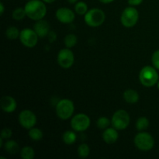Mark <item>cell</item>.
<instances>
[{
  "mask_svg": "<svg viewBox=\"0 0 159 159\" xmlns=\"http://www.w3.org/2000/svg\"><path fill=\"white\" fill-rule=\"evenodd\" d=\"M25 16H26V14L24 8H16L12 12V17L15 20H22Z\"/></svg>",
  "mask_w": 159,
  "mask_h": 159,
  "instance_id": "484cf974",
  "label": "cell"
},
{
  "mask_svg": "<svg viewBox=\"0 0 159 159\" xmlns=\"http://www.w3.org/2000/svg\"><path fill=\"white\" fill-rule=\"evenodd\" d=\"M130 122L129 113L124 110H118L113 113L111 119V124L117 130H123L127 128Z\"/></svg>",
  "mask_w": 159,
  "mask_h": 159,
  "instance_id": "52a82bcc",
  "label": "cell"
},
{
  "mask_svg": "<svg viewBox=\"0 0 159 159\" xmlns=\"http://www.w3.org/2000/svg\"><path fill=\"white\" fill-rule=\"evenodd\" d=\"M119 138L118 131L114 127H108L105 129L102 133V139L107 144H114Z\"/></svg>",
  "mask_w": 159,
  "mask_h": 159,
  "instance_id": "9a60e30c",
  "label": "cell"
},
{
  "mask_svg": "<svg viewBox=\"0 0 159 159\" xmlns=\"http://www.w3.org/2000/svg\"><path fill=\"white\" fill-rule=\"evenodd\" d=\"M124 99L129 104H134L137 103L139 100V94L138 92L132 89H128L126 91H124Z\"/></svg>",
  "mask_w": 159,
  "mask_h": 159,
  "instance_id": "2e32d148",
  "label": "cell"
},
{
  "mask_svg": "<svg viewBox=\"0 0 159 159\" xmlns=\"http://www.w3.org/2000/svg\"><path fill=\"white\" fill-rule=\"evenodd\" d=\"M111 124V120L108 119L106 116H101L96 121V126L98 128L101 130H105V129L110 127V125Z\"/></svg>",
  "mask_w": 159,
  "mask_h": 159,
  "instance_id": "4316f807",
  "label": "cell"
},
{
  "mask_svg": "<svg viewBox=\"0 0 159 159\" xmlns=\"http://www.w3.org/2000/svg\"><path fill=\"white\" fill-rule=\"evenodd\" d=\"M5 34H6V37L9 40H16L20 37V31L17 27L12 26L6 29Z\"/></svg>",
  "mask_w": 159,
  "mask_h": 159,
  "instance_id": "ffe728a7",
  "label": "cell"
},
{
  "mask_svg": "<svg viewBox=\"0 0 159 159\" xmlns=\"http://www.w3.org/2000/svg\"><path fill=\"white\" fill-rule=\"evenodd\" d=\"M68 1V2H69L70 4H75V3H77L78 2H79V0H67Z\"/></svg>",
  "mask_w": 159,
  "mask_h": 159,
  "instance_id": "e575fe53",
  "label": "cell"
},
{
  "mask_svg": "<svg viewBox=\"0 0 159 159\" xmlns=\"http://www.w3.org/2000/svg\"><path fill=\"white\" fill-rule=\"evenodd\" d=\"M4 11H5L4 5H3L2 2H0V14H1V15H3Z\"/></svg>",
  "mask_w": 159,
  "mask_h": 159,
  "instance_id": "1f68e13d",
  "label": "cell"
},
{
  "mask_svg": "<svg viewBox=\"0 0 159 159\" xmlns=\"http://www.w3.org/2000/svg\"><path fill=\"white\" fill-rule=\"evenodd\" d=\"M48 37L49 41L51 42V43H53V42L57 39V34H56L54 31H50V33L48 35Z\"/></svg>",
  "mask_w": 159,
  "mask_h": 159,
  "instance_id": "f546056e",
  "label": "cell"
},
{
  "mask_svg": "<svg viewBox=\"0 0 159 159\" xmlns=\"http://www.w3.org/2000/svg\"><path fill=\"white\" fill-rule=\"evenodd\" d=\"M139 80L141 83L145 87H153L158 84L159 81L158 73L155 67L144 66L141 68L139 73Z\"/></svg>",
  "mask_w": 159,
  "mask_h": 159,
  "instance_id": "7a4b0ae2",
  "label": "cell"
},
{
  "mask_svg": "<svg viewBox=\"0 0 159 159\" xmlns=\"http://www.w3.org/2000/svg\"><path fill=\"white\" fill-rule=\"evenodd\" d=\"M88 6L85 2L79 1L75 4V12L81 16H85V14L88 12Z\"/></svg>",
  "mask_w": 159,
  "mask_h": 159,
  "instance_id": "cb8c5ba5",
  "label": "cell"
},
{
  "mask_svg": "<svg viewBox=\"0 0 159 159\" xmlns=\"http://www.w3.org/2000/svg\"><path fill=\"white\" fill-rule=\"evenodd\" d=\"M90 118L85 113H78L71 118V127L76 132L85 131L90 127Z\"/></svg>",
  "mask_w": 159,
  "mask_h": 159,
  "instance_id": "ba28073f",
  "label": "cell"
},
{
  "mask_svg": "<svg viewBox=\"0 0 159 159\" xmlns=\"http://www.w3.org/2000/svg\"><path fill=\"white\" fill-rule=\"evenodd\" d=\"M0 106L5 113H10L16 110L17 103L12 96H4L0 99Z\"/></svg>",
  "mask_w": 159,
  "mask_h": 159,
  "instance_id": "4fadbf2b",
  "label": "cell"
},
{
  "mask_svg": "<svg viewBox=\"0 0 159 159\" xmlns=\"http://www.w3.org/2000/svg\"><path fill=\"white\" fill-rule=\"evenodd\" d=\"M28 1H30V0H28Z\"/></svg>",
  "mask_w": 159,
  "mask_h": 159,
  "instance_id": "74e56055",
  "label": "cell"
},
{
  "mask_svg": "<svg viewBox=\"0 0 159 159\" xmlns=\"http://www.w3.org/2000/svg\"><path fill=\"white\" fill-rule=\"evenodd\" d=\"M158 89H159V81H158Z\"/></svg>",
  "mask_w": 159,
  "mask_h": 159,
  "instance_id": "8d00e7d4",
  "label": "cell"
},
{
  "mask_svg": "<svg viewBox=\"0 0 159 159\" xmlns=\"http://www.w3.org/2000/svg\"><path fill=\"white\" fill-rule=\"evenodd\" d=\"M135 147L143 152L152 150L155 146L154 138L148 132L140 131L134 139Z\"/></svg>",
  "mask_w": 159,
  "mask_h": 159,
  "instance_id": "5b68a950",
  "label": "cell"
},
{
  "mask_svg": "<svg viewBox=\"0 0 159 159\" xmlns=\"http://www.w3.org/2000/svg\"><path fill=\"white\" fill-rule=\"evenodd\" d=\"M56 114L60 119L66 120L72 117L75 112L74 102L68 99H63L56 103Z\"/></svg>",
  "mask_w": 159,
  "mask_h": 159,
  "instance_id": "3957f363",
  "label": "cell"
},
{
  "mask_svg": "<svg viewBox=\"0 0 159 159\" xmlns=\"http://www.w3.org/2000/svg\"><path fill=\"white\" fill-rule=\"evenodd\" d=\"M56 18L59 22L64 24L71 23L75 19L74 11L67 7H61L56 11Z\"/></svg>",
  "mask_w": 159,
  "mask_h": 159,
  "instance_id": "7c38bea8",
  "label": "cell"
},
{
  "mask_svg": "<svg viewBox=\"0 0 159 159\" xmlns=\"http://www.w3.org/2000/svg\"><path fill=\"white\" fill-rule=\"evenodd\" d=\"M20 125L26 130H30L37 124V116L35 113L30 110H24L20 112L18 116Z\"/></svg>",
  "mask_w": 159,
  "mask_h": 159,
  "instance_id": "8fae6325",
  "label": "cell"
},
{
  "mask_svg": "<svg viewBox=\"0 0 159 159\" xmlns=\"http://www.w3.org/2000/svg\"><path fill=\"white\" fill-rule=\"evenodd\" d=\"M76 140H77V135H76L75 132L72 131V130H66L62 134V141L68 145H71V144L75 143Z\"/></svg>",
  "mask_w": 159,
  "mask_h": 159,
  "instance_id": "ac0fdd59",
  "label": "cell"
},
{
  "mask_svg": "<svg viewBox=\"0 0 159 159\" xmlns=\"http://www.w3.org/2000/svg\"><path fill=\"white\" fill-rule=\"evenodd\" d=\"M149 127V120L145 116H141L137 120L136 128L139 131H144Z\"/></svg>",
  "mask_w": 159,
  "mask_h": 159,
  "instance_id": "7402d4cb",
  "label": "cell"
},
{
  "mask_svg": "<svg viewBox=\"0 0 159 159\" xmlns=\"http://www.w3.org/2000/svg\"><path fill=\"white\" fill-rule=\"evenodd\" d=\"M43 2H44L45 3H48V4H51V3L54 2L56 0H42Z\"/></svg>",
  "mask_w": 159,
  "mask_h": 159,
  "instance_id": "836d02e7",
  "label": "cell"
},
{
  "mask_svg": "<svg viewBox=\"0 0 159 159\" xmlns=\"http://www.w3.org/2000/svg\"><path fill=\"white\" fill-rule=\"evenodd\" d=\"M64 43L66 48H71L75 46L78 43V38L75 34H70L65 36L64 39Z\"/></svg>",
  "mask_w": 159,
  "mask_h": 159,
  "instance_id": "603a6c76",
  "label": "cell"
},
{
  "mask_svg": "<svg viewBox=\"0 0 159 159\" xmlns=\"http://www.w3.org/2000/svg\"><path fill=\"white\" fill-rule=\"evenodd\" d=\"M144 0H127V2L131 6H137L141 5Z\"/></svg>",
  "mask_w": 159,
  "mask_h": 159,
  "instance_id": "4dcf8cb0",
  "label": "cell"
},
{
  "mask_svg": "<svg viewBox=\"0 0 159 159\" xmlns=\"http://www.w3.org/2000/svg\"><path fill=\"white\" fill-rule=\"evenodd\" d=\"M139 20V12L134 6H130L124 9L120 16V22L124 26L130 28L134 26Z\"/></svg>",
  "mask_w": 159,
  "mask_h": 159,
  "instance_id": "8992f818",
  "label": "cell"
},
{
  "mask_svg": "<svg viewBox=\"0 0 159 159\" xmlns=\"http://www.w3.org/2000/svg\"><path fill=\"white\" fill-rule=\"evenodd\" d=\"M26 16L34 21L42 20L47 14V6L42 0H30L24 6Z\"/></svg>",
  "mask_w": 159,
  "mask_h": 159,
  "instance_id": "6da1fadb",
  "label": "cell"
},
{
  "mask_svg": "<svg viewBox=\"0 0 159 159\" xmlns=\"http://www.w3.org/2000/svg\"><path fill=\"white\" fill-rule=\"evenodd\" d=\"M152 62L153 66L156 69L159 70V50H157L153 53L152 57Z\"/></svg>",
  "mask_w": 159,
  "mask_h": 159,
  "instance_id": "83f0119b",
  "label": "cell"
},
{
  "mask_svg": "<svg viewBox=\"0 0 159 159\" xmlns=\"http://www.w3.org/2000/svg\"><path fill=\"white\" fill-rule=\"evenodd\" d=\"M101 3H103V4H109V3L113 2L114 0H99Z\"/></svg>",
  "mask_w": 159,
  "mask_h": 159,
  "instance_id": "d6a6232c",
  "label": "cell"
},
{
  "mask_svg": "<svg viewBox=\"0 0 159 159\" xmlns=\"http://www.w3.org/2000/svg\"><path fill=\"white\" fill-rule=\"evenodd\" d=\"M12 130L9 127H6L3 129L1 132V138H3L4 140L9 139L12 137Z\"/></svg>",
  "mask_w": 159,
  "mask_h": 159,
  "instance_id": "f1b7e54d",
  "label": "cell"
},
{
  "mask_svg": "<svg viewBox=\"0 0 159 159\" xmlns=\"http://www.w3.org/2000/svg\"><path fill=\"white\" fill-rule=\"evenodd\" d=\"M57 63L62 68L68 69L70 68L75 62V56L70 48L61 49L57 54Z\"/></svg>",
  "mask_w": 159,
  "mask_h": 159,
  "instance_id": "30bf717a",
  "label": "cell"
},
{
  "mask_svg": "<svg viewBox=\"0 0 159 159\" xmlns=\"http://www.w3.org/2000/svg\"><path fill=\"white\" fill-rule=\"evenodd\" d=\"M28 135H29V138L34 141H40L43 137V131L40 129L34 127L30 129L29 132H28Z\"/></svg>",
  "mask_w": 159,
  "mask_h": 159,
  "instance_id": "d6986e66",
  "label": "cell"
},
{
  "mask_svg": "<svg viewBox=\"0 0 159 159\" xmlns=\"http://www.w3.org/2000/svg\"><path fill=\"white\" fill-rule=\"evenodd\" d=\"M20 156L23 159H34L35 156V152L33 148L25 146L20 150Z\"/></svg>",
  "mask_w": 159,
  "mask_h": 159,
  "instance_id": "44dd1931",
  "label": "cell"
},
{
  "mask_svg": "<svg viewBox=\"0 0 159 159\" xmlns=\"http://www.w3.org/2000/svg\"><path fill=\"white\" fill-rule=\"evenodd\" d=\"M3 138H0V148H2L3 146H4V144H3Z\"/></svg>",
  "mask_w": 159,
  "mask_h": 159,
  "instance_id": "d590c367",
  "label": "cell"
},
{
  "mask_svg": "<svg viewBox=\"0 0 159 159\" xmlns=\"http://www.w3.org/2000/svg\"><path fill=\"white\" fill-rule=\"evenodd\" d=\"M38 35L34 29L25 28L20 31V40L23 46L26 48H34L38 42Z\"/></svg>",
  "mask_w": 159,
  "mask_h": 159,
  "instance_id": "9c48e42d",
  "label": "cell"
},
{
  "mask_svg": "<svg viewBox=\"0 0 159 159\" xmlns=\"http://www.w3.org/2000/svg\"><path fill=\"white\" fill-rule=\"evenodd\" d=\"M4 149L6 152L9 154V155H15V154L18 153L20 151V145L18 143L13 140H9V141H6L4 143Z\"/></svg>",
  "mask_w": 159,
  "mask_h": 159,
  "instance_id": "e0dca14e",
  "label": "cell"
},
{
  "mask_svg": "<svg viewBox=\"0 0 159 159\" xmlns=\"http://www.w3.org/2000/svg\"><path fill=\"white\" fill-rule=\"evenodd\" d=\"M34 30L39 37H48V34L50 33V25L48 21L43 19L36 21L34 26Z\"/></svg>",
  "mask_w": 159,
  "mask_h": 159,
  "instance_id": "5bb4252c",
  "label": "cell"
},
{
  "mask_svg": "<svg viewBox=\"0 0 159 159\" xmlns=\"http://www.w3.org/2000/svg\"><path fill=\"white\" fill-rule=\"evenodd\" d=\"M77 152H78V155H79V158H86L90 154L89 146L87 144L83 143V144H80V145L79 146Z\"/></svg>",
  "mask_w": 159,
  "mask_h": 159,
  "instance_id": "d4e9b609",
  "label": "cell"
},
{
  "mask_svg": "<svg viewBox=\"0 0 159 159\" xmlns=\"http://www.w3.org/2000/svg\"><path fill=\"white\" fill-rule=\"evenodd\" d=\"M106 14L102 9L98 8L89 9L84 16L85 23L91 27H98L105 22Z\"/></svg>",
  "mask_w": 159,
  "mask_h": 159,
  "instance_id": "277c9868",
  "label": "cell"
}]
</instances>
